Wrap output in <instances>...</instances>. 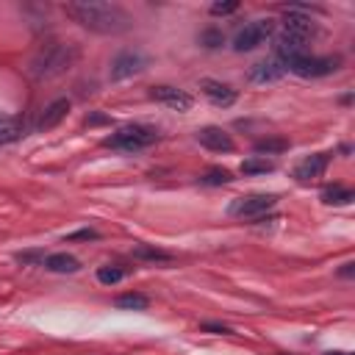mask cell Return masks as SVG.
Wrapping results in <instances>:
<instances>
[{
  "instance_id": "1",
  "label": "cell",
  "mask_w": 355,
  "mask_h": 355,
  "mask_svg": "<svg viewBox=\"0 0 355 355\" xmlns=\"http://www.w3.org/2000/svg\"><path fill=\"white\" fill-rule=\"evenodd\" d=\"M69 14L86 25L89 31H97V33H119L128 28L130 17L119 8V6H111V3H94V0H80V3H69Z\"/></svg>"
},
{
  "instance_id": "2",
  "label": "cell",
  "mask_w": 355,
  "mask_h": 355,
  "mask_svg": "<svg viewBox=\"0 0 355 355\" xmlns=\"http://www.w3.org/2000/svg\"><path fill=\"white\" fill-rule=\"evenodd\" d=\"M155 139H158V130L155 128H147V125H125L116 133H111L105 139V144L114 147V150L136 153V150H144V147L155 144Z\"/></svg>"
},
{
  "instance_id": "3",
  "label": "cell",
  "mask_w": 355,
  "mask_h": 355,
  "mask_svg": "<svg viewBox=\"0 0 355 355\" xmlns=\"http://www.w3.org/2000/svg\"><path fill=\"white\" fill-rule=\"evenodd\" d=\"M72 58H75V50L67 44H50V47H44L36 58H33V72L36 75H44V78H50V75H58V72H64L69 64H72Z\"/></svg>"
},
{
  "instance_id": "4",
  "label": "cell",
  "mask_w": 355,
  "mask_h": 355,
  "mask_svg": "<svg viewBox=\"0 0 355 355\" xmlns=\"http://www.w3.org/2000/svg\"><path fill=\"white\" fill-rule=\"evenodd\" d=\"M269 33H272V22H269V19H255V22H250L244 31H239V36L233 39V47H236L239 53L255 50V47H261V44L269 39Z\"/></svg>"
},
{
  "instance_id": "5",
  "label": "cell",
  "mask_w": 355,
  "mask_h": 355,
  "mask_svg": "<svg viewBox=\"0 0 355 355\" xmlns=\"http://www.w3.org/2000/svg\"><path fill=\"white\" fill-rule=\"evenodd\" d=\"M286 69L297 72L300 78H322L338 69V58H313V55H302L291 64H286Z\"/></svg>"
},
{
  "instance_id": "6",
  "label": "cell",
  "mask_w": 355,
  "mask_h": 355,
  "mask_svg": "<svg viewBox=\"0 0 355 355\" xmlns=\"http://www.w3.org/2000/svg\"><path fill=\"white\" fill-rule=\"evenodd\" d=\"M275 202H277V194H247V197H236L230 202V214L233 216H261Z\"/></svg>"
},
{
  "instance_id": "7",
  "label": "cell",
  "mask_w": 355,
  "mask_h": 355,
  "mask_svg": "<svg viewBox=\"0 0 355 355\" xmlns=\"http://www.w3.org/2000/svg\"><path fill=\"white\" fill-rule=\"evenodd\" d=\"M144 64H147V58H144L141 53L125 50V53H119V55L111 61V78H114V80H125V78H130V75L141 72V69H144Z\"/></svg>"
},
{
  "instance_id": "8",
  "label": "cell",
  "mask_w": 355,
  "mask_h": 355,
  "mask_svg": "<svg viewBox=\"0 0 355 355\" xmlns=\"http://www.w3.org/2000/svg\"><path fill=\"white\" fill-rule=\"evenodd\" d=\"M150 97L153 100H158V103H164V105H169L172 111H189L191 108V94H186L183 89H175V86H153L150 89Z\"/></svg>"
},
{
  "instance_id": "9",
  "label": "cell",
  "mask_w": 355,
  "mask_h": 355,
  "mask_svg": "<svg viewBox=\"0 0 355 355\" xmlns=\"http://www.w3.org/2000/svg\"><path fill=\"white\" fill-rule=\"evenodd\" d=\"M197 141H200L202 147L214 150V153H230V150H233V139H230V133L222 130V128H216V125H205V128H200V130H197Z\"/></svg>"
},
{
  "instance_id": "10",
  "label": "cell",
  "mask_w": 355,
  "mask_h": 355,
  "mask_svg": "<svg viewBox=\"0 0 355 355\" xmlns=\"http://www.w3.org/2000/svg\"><path fill=\"white\" fill-rule=\"evenodd\" d=\"M283 25H286V33H288V36L302 39V42H305V36L313 33V28H316L313 19H311L305 11H300V8L286 11V14H283Z\"/></svg>"
},
{
  "instance_id": "11",
  "label": "cell",
  "mask_w": 355,
  "mask_h": 355,
  "mask_svg": "<svg viewBox=\"0 0 355 355\" xmlns=\"http://www.w3.org/2000/svg\"><path fill=\"white\" fill-rule=\"evenodd\" d=\"M283 75H286V64H280V61H275V58L258 61V64H252V69H250V80H255V83H272V80H280Z\"/></svg>"
},
{
  "instance_id": "12",
  "label": "cell",
  "mask_w": 355,
  "mask_h": 355,
  "mask_svg": "<svg viewBox=\"0 0 355 355\" xmlns=\"http://www.w3.org/2000/svg\"><path fill=\"white\" fill-rule=\"evenodd\" d=\"M200 89H202V94H205L211 103H216V105H230V103L236 100V92H233L227 83H222V80L205 78V80H200Z\"/></svg>"
},
{
  "instance_id": "13",
  "label": "cell",
  "mask_w": 355,
  "mask_h": 355,
  "mask_svg": "<svg viewBox=\"0 0 355 355\" xmlns=\"http://www.w3.org/2000/svg\"><path fill=\"white\" fill-rule=\"evenodd\" d=\"M67 114H69V100H64V97L53 100L50 105H44V111L39 116V130H50V128L61 125L67 119Z\"/></svg>"
},
{
  "instance_id": "14",
  "label": "cell",
  "mask_w": 355,
  "mask_h": 355,
  "mask_svg": "<svg viewBox=\"0 0 355 355\" xmlns=\"http://www.w3.org/2000/svg\"><path fill=\"white\" fill-rule=\"evenodd\" d=\"M327 169V155L324 153H316V155H308L297 169H294V178L297 180H313V178H322V172Z\"/></svg>"
},
{
  "instance_id": "15",
  "label": "cell",
  "mask_w": 355,
  "mask_h": 355,
  "mask_svg": "<svg viewBox=\"0 0 355 355\" xmlns=\"http://www.w3.org/2000/svg\"><path fill=\"white\" fill-rule=\"evenodd\" d=\"M44 266L50 272H58V275H72V272L80 269V261L75 255H67V252H53V255L44 258Z\"/></svg>"
},
{
  "instance_id": "16",
  "label": "cell",
  "mask_w": 355,
  "mask_h": 355,
  "mask_svg": "<svg viewBox=\"0 0 355 355\" xmlns=\"http://www.w3.org/2000/svg\"><path fill=\"white\" fill-rule=\"evenodd\" d=\"M277 53L286 58V64H291V61H297V58L305 55V44H302V39H294V36L283 33L277 39Z\"/></svg>"
},
{
  "instance_id": "17",
  "label": "cell",
  "mask_w": 355,
  "mask_h": 355,
  "mask_svg": "<svg viewBox=\"0 0 355 355\" xmlns=\"http://www.w3.org/2000/svg\"><path fill=\"white\" fill-rule=\"evenodd\" d=\"M352 200H355L352 189L349 186H341V183H333V186H327L322 191V202L324 205H349Z\"/></svg>"
},
{
  "instance_id": "18",
  "label": "cell",
  "mask_w": 355,
  "mask_h": 355,
  "mask_svg": "<svg viewBox=\"0 0 355 355\" xmlns=\"http://www.w3.org/2000/svg\"><path fill=\"white\" fill-rule=\"evenodd\" d=\"M22 136V122L17 116H0V144L17 141Z\"/></svg>"
},
{
  "instance_id": "19",
  "label": "cell",
  "mask_w": 355,
  "mask_h": 355,
  "mask_svg": "<svg viewBox=\"0 0 355 355\" xmlns=\"http://www.w3.org/2000/svg\"><path fill=\"white\" fill-rule=\"evenodd\" d=\"M272 169H275V164H272L269 158H263V155H255V158L241 161V172H244V175H266V172H272Z\"/></svg>"
},
{
  "instance_id": "20",
  "label": "cell",
  "mask_w": 355,
  "mask_h": 355,
  "mask_svg": "<svg viewBox=\"0 0 355 355\" xmlns=\"http://www.w3.org/2000/svg\"><path fill=\"white\" fill-rule=\"evenodd\" d=\"M133 255H136V258H147V261H169V258H172L169 252H164V250H158V247H147V244H136V247H133Z\"/></svg>"
},
{
  "instance_id": "21",
  "label": "cell",
  "mask_w": 355,
  "mask_h": 355,
  "mask_svg": "<svg viewBox=\"0 0 355 355\" xmlns=\"http://www.w3.org/2000/svg\"><path fill=\"white\" fill-rule=\"evenodd\" d=\"M233 180V175L227 172V169H211V172H205L202 178H200V183H205V186H225V183H230Z\"/></svg>"
},
{
  "instance_id": "22",
  "label": "cell",
  "mask_w": 355,
  "mask_h": 355,
  "mask_svg": "<svg viewBox=\"0 0 355 355\" xmlns=\"http://www.w3.org/2000/svg\"><path fill=\"white\" fill-rule=\"evenodd\" d=\"M122 277H125V272H122L119 266H100V269H97V280L105 283V286H114V283H119Z\"/></svg>"
},
{
  "instance_id": "23",
  "label": "cell",
  "mask_w": 355,
  "mask_h": 355,
  "mask_svg": "<svg viewBox=\"0 0 355 355\" xmlns=\"http://www.w3.org/2000/svg\"><path fill=\"white\" fill-rule=\"evenodd\" d=\"M286 147H288V141H283V139H261V141L255 144L258 153H280V150H286Z\"/></svg>"
},
{
  "instance_id": "24",
  "label": "cell",
  "mask_w": 355,
  "mask_h": 355,
  "mask_svg": "<svg viewBox=\"0 0 355 355\" xmlns=\"http://www.w3.org/2000/svg\"><path fill=\"white\" fill-rule=\"evenodd\" d=\"M119 308H147V297L144 294H122L116 300Z\"/></svg>"
},
{
  "instance_id": "25",
  "label": "cell",
  "mask_w": 355,
  "mask_h": 355,
  "mask_svg": "<svg viewBox=\"0 0 355 355\" xmlns=\"http://www.w3.org/2000/svg\"><path fill=\"white\" fill-rule=\"evenodd\" d=\"M200 42H202L205 47H219L225 39H222V33H219V31L208 28V31H202V33H200Z\"/></svg>"
},
{
  "instance_id": "26",
  "label": "cell",
  "mask_w": 355,
  "mask_h": 355,
  "mask_svg": "<svg viewBox=\"0 0 355 355\" xmlns=\"http://www.w3.org/2000/svg\"><path fill=\"white\" fill-rule=\"evenodd\" d=\"M92 239H97V230H92V227H86V230H75V233L67 236V241H92Z\"/></svg>"
},
{
  "instance_id": "27",
  "label": "cell",
  "mask_w": 355,
  "mask_h": 355,
  "mask_svg": "<svg viewBox=\"0 0 355 355\" xmlns=\"http://www.w3.org/2000/svg\"><path fill=\"white\" fill-rule=\"evenodd\" d=\"M236 8H239V3H214L211 6V14H216V17L219 14H233Z\"/></svg>"
},
{
  "instance_id": "28",
  "label": "cell",
  "mask_w": 355,
  "mask_h": 355,
  "mask_svg": "<svg viewBox=\"0 0 355 355\" xmlns=\"http://www.w3.org/2000/svg\"><path fill=\"white\" fill-rule=\"evenodd\" d=\"M202 327H205L208 333H219V336H222V333H230L225 324H211V322H208V324H202Z\"/></svg>"
},
{
  "instance_id": "29",
  "label": "cell",
  "mask_w": 355,
  "mask_h": 355,
  "mask_svg": "<svg viewBox=\"0 0 355 355\" xmlns=\"http://www.w3.org/2000/svg\"><path fill=\"white\" fill-rule=\"evenodd\" d=\"M341 275H347V277H349V275H352V263H344V269H341Z\"/></svg>"
},
{
  "instance_id": "30",
  "label": "cell",
  "mask_w": 355,
  "mask_h": 355,
  "mask_svg": "<svg viewBox=\"0 0 355 355\" xmlns=\"http://www.w3.org/2000/svg\"><path fill=\"white\" fill-rule=\"evenodd\" d=\"M324 355H349V352H324Z\"/></svg>"
}]
</instances>
